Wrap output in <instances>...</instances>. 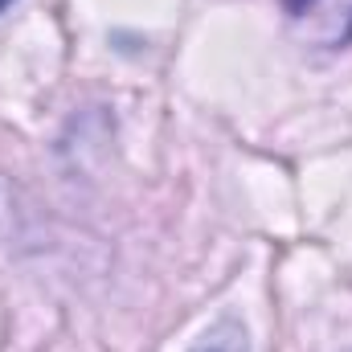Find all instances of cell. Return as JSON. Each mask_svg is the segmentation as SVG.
I'll return each instance as SVG.
<instances>
[{
  "label": "cell",
  "mask_w": 352,
  "mask_h": 352,
  "mask_svg": "<svg viewBox=\"0 0 352 352\" xmlns=\"http://www.w3.org/2000/svg\"><path fill=\"white\" fill-rule=\"evenodd\" d=\"M291 29L320 50L352 45V0H283Z\"/></svg>",
  "instance_id": "obj_1"
},
{
  "label": "cell",
  "mask_w": 352,
  "mask_h": 352,
  "mask_svg": "<svg viewBox=\"0 0 352 352\" xmlns=\"http://www.w3.org/2000/svg\"><path fill=\"white\" fill-rule=\"evenodd\" d=\"M188 352H250V336L234 316H221L192 340Z\"/></svg>",
  "instance_id": "obj_2"
},
{
  "label": "cell",
  "mask_w": 352,
  "mask_h": 352,
  "mask_svg": "<svg viewBox=\"0 0 352 352\" xmlns=\"http://www.w3.org/2000/svg\"><path fill=\"white\" fill-rule=\"evenodd\" d=\"M8 4H12V0H0V12H4V8H8Z\"/></svg>",
  "instance_id": "obj_3"
}]
</instances>
